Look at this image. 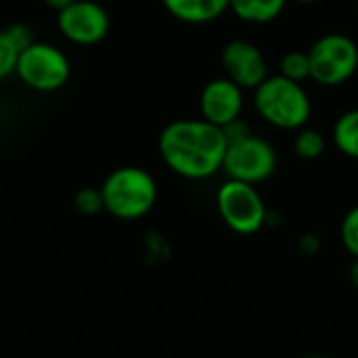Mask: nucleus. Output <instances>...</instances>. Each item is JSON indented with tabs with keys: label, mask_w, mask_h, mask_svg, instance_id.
Masks as SVG:
<instances>
[{
	"label": "nucleus",
	"mask_w": 358,
	"mask_h": 358,
	"mask_svg": "<svg viewBox=\"0 0 358 358\" xmlns=\"http://www.w3.org/2000/svg\"><path fill=\"white\" fill-rule=\"evenodd\" d=\"M325 136L321 130L317 128H300L298 134H296V141H294V149H296V155L302 157V159H317L325 153Z\"/></svg>",
	"instance_id": "nucleus-14"
},
{
	"label": "nucleus",
	"mask_w": 358,
	"mask_h": 358,
	"mask_svg": "<svg viewBox=\"0 0 358 358\" xmlns=\"http://www.w3.org/2000/svg\"><path fill=\"white\" fill-rule=\"evenodd\" d=\"M310 80L336 88L346 84L358 69V44L346 34H325L310 48Z\"/></svg>",
	"instance_id": "nucleus-6"
},
{
	"label": "nucleus",
	"mask_w": 358,
	"mask_h": 358,
	"mask_svg": "<svg viewBox=\"0 0 358 358\" xmlns=\"http://www.w3.org/2000/svg\"><path fill=\"white\" fill-rule=\"evenodd\" d=\"M350 281H352V285L358 289V258H355V262L350 266Z\"/></svg>",
	"instance_id": "nucleus-21"
},
{
	"label": "nucleus",
	"mask_w": 358,
	"mask_h": 358,
	"mask_svg": "<svg viewBox=\"0 0 358 358\" xmlns=\"http://www.w3.org/2000/svg\"><path fill=\"white\" fill-rule=\"evenodd\" d=\"M304 358H325V357H304Z\"/></svg>",
	"instance_id": "nucleus-23"
},
{
	"label": "nucleus",
	"mask_w": 358,
	"mask_h": 358,
	"mask_svg": "<svg viewBox=\"0 0 358 358\" xmlns=\"http://www.w3.org/2000/svg\"><path fill=\"white\" fill-rule=\"evenodd\" d=\"M216 208L224 224L239 235H254L266 222V206L256 185L229 178L216 193Z\"/></svg>",
	"instance_id": "nucleus-7"
},
{
	"label": "nucleus",
	"mask_w": 358,
	"mask_h": 358,
	"mask_svg": "<svg viewBox=\"0 0 358 358\" xmlns=\"http://www.w3.org/2000/svg\"><path fill=\"white\" fill-rule=\"evenodd\" d=\"M15 78L31 92L50 94L67 86L71 78V59L61 46L34 40L29 46L19 50Z\"/></svg>",
	"instance_id": "nucleus-4"
},
{
	"label": "nucleus",
	"mask_w": 358,
	"mask_h": 358,
	"mask_svg": "<svg viewBox=\"0 0 358 358\" xmlns=\"http://www.w3.org/2000/svg\"><path fill=\"white\" fill-rule=\"evenodd\" d=\"M55 25L65 42L80 48H90L109 36L111 15L99 0H76L57 13Z\"/></svg>",
	"instance_id": "nucleus-8"
},
{
	"label": "nucleus",
	"mask_w": 358,
	"mask_h": 358,
	"mask_svg": "<svg viewBox=\"0 0 358 358\" xmlns=\"http://www.w3.org/2000/svg\"><path fill=\"white\" fill-rule=\"evenodd\" d=\"M243 105H245L243 88L224 76L210 80L199 94L201 117L218 128H227L229 124L241 120Z\"/></svg>",
	"instance_id": "nucleus-10"
},
{
	"label": "nucleus",
	"mask_w": 358,
	"mask_h": 358,
	"mask_svg": "<svg viewBox=\"0 0 358 358\" xmlns=\"http://www.w3.org/2000/svg\"><path fill=\"white\" fill-rule=\"evenodd\" d=\"M164 8L180 23L206 25L229 10V0H162Z\"/></svg>",
	"instance_id": "nucleus-11"
},
{
	"label": "nucleus",
	"mask_w": 358,
	"mask_h": 358,
	"mask_svg": "<svg viewBox=\"0 0 358 358\" xmlns=\"http://www.w3.org/2000/svg\"><path fill=\"white\" fill-rule=\"evenodd\" d=\"M227 141L229 147H227L222 170L227 172L229 178L248 185H260L277 172L279 157L275 147L266 138L248 130Z\"/></svg>",
	"instance_id": "nucleus-5"
},
{
	"label": "nucleus",
	"mask_w": 358,
	"mask_h": 358,
	"mask_svg": "<svg viewBox=\"0 0 358 358\" xmlns=\"http://www.w3.org/2000/svg\"><path fill=\"white\" fill-rule=\"evenodd\" d=\"M342 243L355 258H358V206L342 220Z\"/></svg>",
	"instance_id": "nucleus-18"
},
{
	"label": "nucleus",
	"mask_w": 358,
	"mask_h": 358,
	"mask_svg": "<svg viewBox=\"0 0 358 358\" xmlns=\"http://www.w3.org/2000/svg\"><path fill=\"white\" fill-rule=\"evenodd\" d=\"M279 73L294 80V82H304L310 80V59L308 50H289L283 55L279 63Z\"/></svg>",
	"instance_id": "nucleus-15"
},
{
	"label": "nucleus",
	"mask_w": 358,
	"mask_h": 358,
	"mask_svg": "<svg viewBox=\"0 0 358 358\" xmlns=\"http://www.w3.org/2000/svg\"><path fill=\"white\" fill-rule=\"evenodd\" d=\"M17 55H19V48L13 44V40L8 38L6 29L0 27V82H4L10 76H15Z\"/></svg>",
	"instance_id": "nucleus-17"
},
{
	"label": "nucleus",
	"mask_w": 358,
	"mask_h": 358,
	"mask_svg": "<svg viewBox=\"0 0 358 358\" xmlns=\"http://www.w3.org/2000/svg\"><path fill=\"white\" fill-rule=\"evenodd\" d=\"M294 2H298V4H313V2H317V0H294Z\"/></svg>",
	"instance_id": "nucleus-22"
},
{
	"label": "nucleus",
	"mask_w": 358,
	"mask_h": 358,
	"mask_svg": "<svg viewBox=\"0 0 358 358\" xmlns=\"http://www.w3.org/2000/svg\"><path fill=\"white\" fill-rule=\"evenodd\" d=\"M73 210L82 216H96L103 210V195L99 187H82L73 195Z\"/></svg>",
	"instance_id": "nucleus-16"
},
{
	"label": "nucleus",
	"mask_w": 358,
	"mask_h": 358,
	"mask_svg": "<svg viewBox=\"0 0 358 358\" xmlns=\"http://www.w3.org/2000/svg\"><path fill=\"white\" fill-rule=\"evenodd\" d=\"M103 210L124 222L145 218L157 203L159 189L153 174L141 166L113 168L99 185Z\"/></svg>",
	"instance_id": "nucleus-2"
},
{
	"label": "nucleus",
	"mask_w": 358,
	"mask_h": 358,
	"mask_svg": "<svg viewBox=\"0 0 358 358\" xmlns=\"http://www.w3.org/2000/svg\"><path fill=\"white\" fill-rule=\"evenodd\" d=\"M224 78L241 86L243 90H256L268 78V65L262 50L250 42L235 38L224 44L220 52Z\"/></svg>",
	"instance_id": "nucleus-9"
},
{
	"label": "nucleus",
	"mask_w": 358,
	"mask_h": 358,
	"mask_svg": "<svg viewBox=\"0 0 358 358\" xmlns=\"http://www.w3.org/2000/svg\"><path fill=\"white\" fill-rule=\"evenodd\" d=\"M254 107L258 115L279 130H300L308 126L313 101L300 82L281 73L268 76L254 90Z\"/></svg>",
	"instance_id": "nucleus-3"
},
{
	"label": "nucleus",
	"mask_w": 358,
	"mask_h": 358,
	"mask_svg": "<svg viewBox=\"0 0 358 358\" xmlns=\"http://www.w3.org/2000/svg\"><path fill=\"white\" fill-rule=\"evenodd\" d=\"M4 29H6L8 38L13 40V44H15L19 50H23V48L29 46L34 40H38L36 34H34V27L27 25V23H23V21H15V23L6 25Z\"/></svg>",
	"instance_id": "nucleus-19"
},
{
	"label": "nucleus",
	"mask_w": 358,
	"mask_h": 358,
	"mask_svg": "<svg viewBox=\"0 0 358 358\" xmlns=\"http://www.w3.org/2000/svg\"><path fill=\"white\" fill-rule=\"evenodd\" d=\"M285 4L287 0H229V10L245 23L264 25L275 21Z\"/></svg>",
	"instance_id": "nucleus-12"
},
{
	"label": "nucleus",
	"mask_w": 358,
	"mask_h": 358,
	"mask_svg": "<svg viewBox=\"0 0 358 358\" xmlns=\"http://www.w3.org/2000/svg\"><path fill=\"white\" fill-rule=\"evenodd\" d=\"M357 2H358V0H357Z\"/></svg>",
	"instance_id": "nucleus-24"
},
{
	"label": "nucleus",
	"mask_w": 358,
	"mask_h": 358,
	"mask_svg": "<svg viewBox=\"0 0 358 358\" xmlns=\"http://www.w3.org/2000/svg\"><path fill=\"white\" fill-rule=\"evenodd\" d=\"M48 8H52L55 13H59V10H63V8H67L69 4H73L76 0H42Z\"/></svg>",
	"instance_id": "nucleus-20"
},
{
	"label": "nucleus",
	"mask_w": 358,
	"mask_h": 358,
	"mask_svg": "<svg viewBox=\"0 0 358 358\" xmlns=\"http://www.w3.org/2000/svg\"><path fill=\"white\" fill-rule=\"evenodd\" d=\"M334 145L344 155L358 159V109H350L334 124Z\"/></svg>",
	"instance_id": "nucleus-13"
},
{
	"label": "nucleus",
	"mask_w": 358,
	"mask_h": 358,
	"mask_svg": "<svg viewBox=\"0 0 358 358\" xmlns=\"http://www.w3.org/2000/svg\"><path fill=\"white\" fill-rule=\"evenodd\" d=\"M227 134L203 117L170 122L157 138V151L170 172L187 180H206L222 170Z\"/></svg>",
	"instance_id": "nucleus-1"
}]
</instances>
